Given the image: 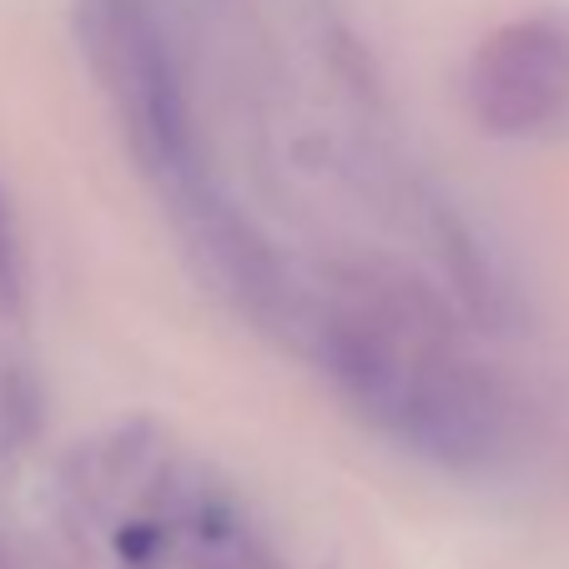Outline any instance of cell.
<instances>
[{"mask_svg":"<svg viewBox=\"0 0 569 569\" xmlns=\"http://www.w3.org/2000/svg\"><path fill=\"white\" fill-rule=\"evenodd\" d=\"M463 101L489 137L549 131L569 111V36L549 21L499 26L473 51Z\"/></svg>","mask_w":569,"mask_h":569,"instance_id":"1","label":"cell"},{"mask_svg":"<svg viewBox=\"0 0 569 569\" xmlns=\"http://www.w3.org/2000/svg\"><path fill=\"white\" fill-rule=\"evenodd\" d=\"M111 31H117V51L127 61L141 127L157 141L161 161L172 172H187L192 167V117H187L182 81H177V66L167 56L157 21L141 11V0H111Z\"/></svg>","mask_w":569,"mask_h":569,"instance_id":"2","label":"cell"},{"mask_svg":"<svg viewBox=\"0 0 569 569\" xmlns=\"http://www.w3.org/2000/svg\"><path fill=\"white\" fill-rule=\"evenodd\" d=\"M26 292V262H21V237H16L11 202L0 192V308H21Z\"/></svg>","mask_w":569,"mask_h":569,"instance_id":"3","label":"cell"},{"mask_svg":"<svg viewBox=\"0 0 569 569\" xmlns=\"http://www.w3.org/2000/svg\"><path fill=\"white\" fill-rule=\"evenodd\" d=\"M0 569H11V559H6V555H0Z\"/></svg>","mask_w":569,"mask_h":569,"instance_id":"4","label":"cell"}]
</instances>
